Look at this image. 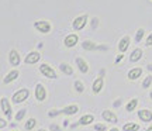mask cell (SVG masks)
<instances>
[{
  "label": "cell",
  "mask_w": 152,
  "mask_h": 131,
  "mask_svg": "<svg viewBox=\"0 0 152 131\" xmlns=\"http://www.w3.org/2000/svg\"><path fill=\"white\" fill-rule=\"evenodd\" d=\"M79 111V106L77 104H71V106H66L65 109L62 110L64 114H68V116H72V114H76Z\"/></svg>",
  "instance_id": "obj_17"
},
{
  "label": "cell",
  "mask_w": 152,
  "mask_h": 131,
  "mask_svg": "<svg viewBox=\"0 0 152 131\" xmlns=\"http://www.w3.org/2000/svg\"><path fill=\"white\" fill-rule=\"evenodd\" d=\"M6 126H7V121L3 120V119H0V128H4Z\"/></svg>",
  "instance_id": "obj_32"
},
{
  "label": "cell",
  "mask_w": 152,
  "mask_h": 131,
  "mask_svg": "<svg viewBox=\"0 0 152 131\" xmlns=\"http://www.w3.org/2000/svg\"><path fill=\"white\" fill-rule=\"evenodd\" d=\"M39 59H41V54L37 52V51H34V52H30V54L26 56V64L33 65V64H37Z\"/></svg>",
  "instance_id": "obj_10"
},
{
  "label": "cell",
  "mask_w": 152,
  "mask_h": 131,
  "mask_svg": "<svg viewBox=\"0 0 152 131\" xmlns=\"http://www.w3.org/2000/svg\"><path fill=\"white\" fill-rule=\"evenodd\" d=\"M102 117H103V120H106V121H109V123H117V116L114 114L113 111H110V110H104L103 113H102Z\"/></svg>",
  "instance_id": "obj_14"
},
{
  "label": "cell",
  "mask_w": 152,
  "mask_h": 131,
  "mask_svg": "<svg viewBox=\"0 0 152 131\" xmlns=\"http://www.w3.org/2000/svg\"><path fill=\"white\" fill-rule=\"evenodd\" d=\"M30 96V90L28 89H20V90H17L14 94H13V103H23V102H26L27 97Z\"/></svg>",
  "instance_id": "obj_1"
},
{
  "label": "cell",
  "mask_w": 152,
  "mask_h": 131,
  "mask_svg": "<svg viewBox=\"0 0 152 131\" xmlns=\"http://www.w3.org/2000/svg\"><path fill=\"white\" fill-rule=\"evenodd\" d=\"M24 116H26V109H21V110H20V111H18V113L16 114V120H17V121L23 120V117H24Z\"/></svg>",
  "instance_id": "obj_28"
},
{
  "label": "cell",
  "mask_w": 152,
  "mask_h": 131,
  "mask_svg": "<svg viewBox=\"0 0 152 131\" xmlns=\"http://www.w3.org/2000/svg\"><path fill=\"white\" fill-rule=\"evenodd\" d=\"M18 71H11V72H9V75H6V78L3 79V82L4 83H10V82H13V81H16L17 78H18Z\"/></svg>",
  "instance_id": "obj_20"
},
{
  "label": "cell",
  "mask_w": 152,
  "mask_h": 131,
  "mask_svg": "<svg viewBox=\"0 0 152 131\" xmlns=\"http://www.w3.org/2000/svg\"><path fill=\"white\" fill-rule=\"evenodd\" d=\"M103 86H104V81H103V76H99L94 82H93V86H92V90H93V93H100L102 92V89H103Z\"/></svg>",
  "instance_id": "obj_13"
},
{
  "label": "cell",
  "mask_w": 152,
  "mask_h": 131,
  "mask_svg": "<svg viewBox=\"0 0 152 131\" xmlns=\"http://www.w3.org/2000/svg\"><path fill=\"white\" fill-rule=\"evenodd\" d=\"M137 106H138V99H132V100H130L127 103L125 109H127V111H134L137 109Z\"/></svg>",
  "instance_id": "obj_23"
},
{
  "label": "cell",
  "mask_w": 152,
  "mask_h": 131,
  "mask_svg": "<svg viewBox=\"0 0 152 131\" xmlns=\"http://www.w3.org/2000/svg\"><path fill=\"white\" fill-rule=\"evenodd\" d=\"M76 65H77V68H79V71H80L82 73H87V72H89V65H87V62L83 59V58H80V56L76 58Z\"/></svg>",
  "instance_id": "obj_15"
},
{
  "label": "cell",
  "mask_w": 152,
  "mask_h": 131,
  "mask_svg": "<svg viewBox=\"0 0 152 131\" xmlns=\"http://www.w3.org/2000/svg\"><path fill=\"white\" fill-rule=\"evenodd\" d=\"M87 14H82V16L76 17L75 20H73V23H72V27H73V30H76V31H80V30H83L85 28V26L87 24Z\"/></svg>",
  "instance_id": "obj_2"
},
{
  "label": "cell",
  "mask_w": 152,
  "mask_h": 131,
  "mask_svg": "<svg viewBox=\"0 0 152 131\" xmlns=\"http://www.w3.org/2000/svg\"><path fill=\"white\" fill-rule=\"evenodd\" d=\"M35 97H37L38 102H44L45 97H47L45 87H44V85H41V83H38L37 86H35Z\"/></svg>",
  "instance_id": "obj_8"
},
{
  "label": "cell",
  "mask_w": 152,
  "mask_h": 131,
  "mask_svg": "<svg viewBox=\"0 0 152 131\" xmlns=\"http://www.w3.org/2000/svg\"><path fill=\"white\" fill-rule=\"evenodd\" d=\"M75 87H76V90L79 93H82L83 90H85V86H83V83L80 82V81H76L75 82Z\"/></svg>",
  "instance_id": "obj_27"
},
{
  "label": "cell",
  "mask_w": 152,
  "mask_h": 131,
  "mask_svg": "<svg viewBox=\"0 0 152 131\" xmlns=\"http://www.w3.org/2000/svg\"><path fill=\"white\" fill-rule=\"evenodd\" d=\"M144 34H145V30L144 28H138L135 33V42H141L142 38H144Z\"/></svg>",
  "instance_id": "obj_25"
},
{
  "label": "cell",
  "mask_w": 152,
  "mask_h": 131,
  "mask_svg": "<svg viewBox=\"0 0 152 131\" xmlns=\"http://www.w3.org/2000/svg\"><path fill=\"white\" fill-rule=\"evenodd\" d=\"M96 24H97V18H94V20H93V28L96 27Z\"/></svg>",
  "instance_id": "obj_35"
},
{
  "label": "cell",
  "mask_w": 152,
  "mask_h": 131,
  "mask_svg": "<svg viewBox=\"0 0 152 131\" xmlns=\"http://www.w3.org/2000/svg\"><path fill=\"white\" fill-rule=\"evenodd\" d=\"M110 131H120V130H118V128H111Z\"/></svg>",
  "instance_id": "obj_37"
},
{
  "label": "cell",
  "mask_w": 152,
  "mask_h": 131,
  "mask_svg": "<svg viewBox=\"0 0 152 131\" xmlns=\"http://www.w3.org/2000/svg\"><path fill=\"white\" fill-rule=\"evenodd\" d=\"M39 72L45 78H48V79H56V73H55L54 68H51L48 64H42V65L39 66Z\"/></svg>",
  "instance_id": "obj_3"
},
{
  "label": "cell",
  "mask_w": 152,
  "mask_h": 131,
  "mask_svg": "<svg viewBox=\"0 0 152 131\" xmlns=\"http://www.w3.org/2000/svg\"><path fill=\"white\" fill-rule=\"evenodd\" d=\"M93 120H94V117L92 114H85L80 117V120H79V124L80 126H89V124H92Z\"/></svg>",
  "instance_id": "obj_19"
},
{
  "label": "cell",
  "mask_w": 152,
  "mask_h": 131,
  "mask_svg": "<svg viewBox=\"0 0 152 131\" xmlns=\"http://www.w3.org/2000/svg\"><path fill=\"white\" fill-rule=\"evenodd\" d=\"M145 45H147V47H151V45H152V33L148 35L147 41H145Z\"/></svg>",
  "instance_id": "obj_30"
},
{
  "label": "cell",
  "mask_w": 152,
  "mask_h": 131,
  "mask_svg": "<svg viewBox=\"0 0 152 131\" xmlns=\"http://www.w3.org/2000/svg\"><path fill=\"white\" fill-rule=\"evenodd\" d=\"M130 37L128 35H124L123 38L120 40V42H118V51L121 52V54H124L125 51L128 49V47H130Z\"/></svg>",
  "instance_id": "obj_11"
},
{
  "label": "cell",
  "mask_w": 152,
  "mask_h": 131,
  "mask_svg": "<svg viewBox=\"0 0 152 131\" xmlns=\"http://www.w3.org/2000/svg\"><path fill=\"white\" fill-rule=\"evenodd\" d=\"M141 75H142V68H132V69L128 72L127 78H128L130 81H137Z\"/></svg>",
  "instance_id": "obj_16"
},
{
  "label": "cell",
  "mask_w": 152,
  "mask_h": 131,
  "mask_svg": "<svg viewBox=\"0 0 152 131\" xmlns=\"http://www.w3.org/2000/svg\"><path fill=\"white\" fill-rule=\"evenodd\" d=\"M38 131H45V130H42V128H41V130H38Z\"/></svg>",
  "instance_id": "obj_40"
},
{
  "label": "cell",
  "mask_w": 152,
  "mask_h": 131,
  "mask_svg": "<svg viewBox=\"0 0 152 131\" xmlns=\"http://www.w3.org/2000/svg\"><path fill=\"white\" fill-rule=\"evenodd\" d=\"M49 130L51 131H61V128L56 126V124H51V126H49Z\"/></svg>",
  "instance_id": "obj_31"
},
{
  "label": "cell",
  "mask_w": 152,
  "mask_h": 131,
  "mask_svg": "<svg viewBox=\"0 0 152 131\" xmlns=\"http://www.w3.org/2000/svg\"><path fill=\"white\" fill-rule=\"evenodd\" d=\"M123 58H124V55H123V54L117 55V58H115V64H118V62H120L121 59H123Z\"/></svg>",
  "instance_id": "obj_33"
},
{
  "label": "cell",
  "mask_w": 152,
  "mask_h": 131,
  "mask_svg": "<svg viewBox=\"0 0 152 131\" xmlns=\"http://www.w3.org/2000/svg\"><path fill=\"white\" fill-rule=\"evenodd\" d=\"M0 106H1V110H3V113L6 114V117L10 120L11 119V106H10V103H9V100L6 97H3L0 100Z\"/></svg>",
  "instance_id": "obj_7"
},
{
  "label": "cell",
  "mask_w": 152,
  "mask_h": 131,
  "mask_svg": "<svg viewBox=\"0 0 152 131\" xmlns=\"http://www.w3.org/2000/svg\"><path fill=\"white\" fill-rule=\"evenodd\" d=\"M107 127L104 124H94V131H106Z\"/></svg>",
  "instance_id": "obj_29"
},
{
  "label": "cell",
  "mask_w": 152,
  "mask_h": 131,
  "mask_svg": "<svg viewBox=\"0 0 152 131\" xmlns=\"http://www.w3.org/2000/svg\"><path fill=\"white\" fill-rule=\"evenodd\" d=\"M34 27H35V30H38L39 33L42 34H48L51 31V24H49V21H45V20L35 21L34 23Z\"/></svg>",
  "instance_id": "obj_4"
},
{
  "label": "cell",
  "mask_w": 152,
  "mask_h": 131,
  "mask_svg": "<svg viewBox=\"0 0 152 131\" xmlns=\"http://www.w3.org/2000/svg\"><path fill=\"white\" fill-rule=\"evenodd\" d=\"M120 104H121V99H118V100H117V102L114 103V107H118Z\"/></svg>",
  "instance_id": "obj_34"
},
{
  "label": "cell",
  "mask_w": 152,
  "mask_h": 131,
  "mask_svg": "<svg viewBox=\"0 0 152 131\" xmlns=\"http://www.w3.org/2000/svg\"><path fill=\"white\" fill-rule=\"evenodd\" d=\"M149 97H151V99H152V92H151V93H149Z\"/></svg>",
  "instance_id": "obj_39"
},
{
  "label": "cell",
  "mask_w": 152,
  "mask_h": 131,
  "mask_svg": "<svg viewBox=\"0 0 152 131\" xmlns=\"http://www.w3.org/2000/svg\"><path fill=\"white\" fill-rule=\"evenodd\" d=\"M147 131H152V126H151V127H148V128H147Z\"/></svg>",
  "instance_id": "obj_38"
},
{
  "label": "cell",
  "mask_w": 152,
  "mask_h": 131,
  "mask_svg": "<svg viewBox=\"0 0 152 131\" xmlns=\"http://www.w3.org/2000/svg\"><path fill=\"white\" fill-rule=\"evenodd\" d=\"M140 130V126L137 123H127L123 126V131H138Z\"/></svg>",
  "instance_id": "obj_22"
},
{
  "label": "cell",
  "mask_w": 152,
  "mask_h": 131,
  "mask_svg": "<svg viewBox=\"0 0 152 131\" xmlns=\"http://www.w3.org/2000/svg\"><path fill=\"white\" fill-rule=\"evenodd\" d=\"M142 58V49L135 48L130 55V61L131 62H138V61Z\"/></svg>",
  "instance_id": "obj_18"
},
{
  "label": "cell",
  "mask_w": 152,
  "mask_h": 131,
  "mask_svg": "<svg viewBox=\"0 0 152 131\" xmlns=\"http://www.w3.org/2000/svg\"><path fill=\"white\" fill-rule=\"evenodd\" d=\"M148 69H149V71H152V64H149V65H148Z\"/></svg>",
  "instance_id": "obj_36"
},
{
  "label": "cell",
  "mask_w": 152,
  "mask_h": 131,
  "mask_svg": "<svg viewBox=\"0 0 152 131\" xmlns=\"http://www.w3.org/2000/svg\"><path fill=\"white\" fill-rule=\"evenodd\" d=\"M151 83H152V76L151 75H148V76L144 79V82H142V87H144V89H147V87L151 86Z\"/></svg>",
  "instance_id": "obj_26"
},
{
  "label": "cell",
  "mask_w": 152,
  "mask_h": 131,
  "mask_svg": "<svg viewBox=\"0 0 152 131\" xmlns=\"http://www.w3.org/2000/svg\"><path fill=\"white\" fill-rule=\"evenodd\" d=\"M59 69L65 75H68V76H71V75H73V69H72L71 65H68V64H59Z\"/></svg>",
  "instance_id": "obj_21"
},
{
  "label": "cell",
  "mask_w": 152,
  "mask_h": 131,
  "mask_svg": "<svg viewBox=\"0 0 152 131\" xmlns=\"http://www.w3.org/2000/svg\"><path fill=\"white\" fill-rule=\"evenodd\" d=\"M138 117L144 123H149V121H152V111L148 109H142L138 111Z\"/></svg>",
  "instance_id": "obj_9"
},
{
  "label": "cell",
  "mask_w": 152,
  "mask_h": 131,
  "mask_svg": "<svg viewBox=\"0 0 152 131\" xmlns=\"http://www.w3.org/2000/svg\"><path fill=\"white\" fill-rule=\"evenodd\" d=\"M9 61H10V64L13 66L20 65V62H21V59H20V54L17 52L16 49H11L10 51V54H9Z\"/></svg>",
  "instance_id": "obj_12"
},
{
  "label": "cell",
  "mask_w": 152,
  "mask_h": 131,
  "mask_svg": "<svg viewBox=\"0 0 152 131\" xmlns=\"http://www.w3.org/2000/svg\"><path fill=\"white\" fill-rule=\"evenodd\" d=\"M79 41V37L76 35V34H69V35H66L65 40H64V44H65L66 48H72V47H75L76 44Z\"/></svg>",
  "instance_id": "obj_6"
},
{
  "label": "cell",
  "mask_w": 152,
  "mask_h": 131,
  "mask_svg": "<svg viewBox=\"0 0 152 131\" xmlns=\"http://www.w3.org/2000/svg\"><path fill=\"white\" fill-rule=\"evenodd\" d=\"M35 126H37V120H35V119H30V120H28L27 123H26V126H24V128H26L27 131H31Z\"/></svg>",
  "instance_id": "obj_24"
},
{
  "label": "cell",
  "mask_w": 152,
  "mask_h": 131,
  "mask_svg": "<svg viewBox=\"0 0 152 131\" xmlns=\"http://www.w3.org/2000/svg\"><path fill=\"white\" fill-rule=\"evenodd\" d=\"M82 47H83V49H87V51H96V49L106 51L107 49V45H97V44H94L93 41H83Z\"/></svg>",
  "instance_id": "obj_5"
}]
</instances>
